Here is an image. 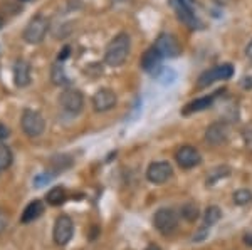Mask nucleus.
Here are the masks:
<instances>
[{
  "label": "nucleus",
  "mask_w": 252,
  "mask_h": 250,
  "mask_svg": "<svg viewBox=\"0 0 252 250\" xmlns=\"http://www.w3.org/2000/svg\"><path fill=\"white\" fill-rule=\"evenodd\" d=\"M155 49L160 52L161 57H178L182 52L178 39L173 34H168V32L158 35L155 40Z\"/></svg>",
  "instance_id": "obj_6"
},
{
  "label": "nucleus",
  "mask_w": 252,
  "mask_h": 250,
  "mask_svg": "<svg viewBox=\"0 0 252 250\" xmlns=\"http://www.w3.org/2000/svg\"><path fill=\"white\" fill-rule=\"evenodd\" d=\"M155 78L160 81L161 84H172L173 81L177 79V74H175V71L172 69H163V67H161V71L158 72Z\"/></svg>",
  "instance_id": "obj_25"
},
{
  "label": "nucleus",
  "mask_w": 252,
  "mask_h": 250,
  "mask_svg": "<svg viewBox=\"0 0 252 250\" xmlns=\"http://www.w3.org/2000/svg\"><path fill=\"white\" fill-rule=\"evenodd\" d=\"M244 242H246V245L252 247V232L251 233H246V235H244Z\"/></svg>",
  "instance_id": "obj_35"
},
{
  "label": "nucleus",
  "mask_w": 252,
  "mask_h": 250,
  "mask_svg": "<svg viewBox=\"0 0 252 250\" xmlns=\"http://www.w3.org/2000/svg\"><path fill=\"white\" fill-rule=\"evenodd\" d=\"M14 83L17 87H26L31 83V67L26 60H17L14 66Z\"/></svg>",
  "instance_id": "obj_14"
},
{
  "label": "nucleus",
  "mask_w": 252,
  "mask_h": 250,
  "mask_svg": "<svg viewBox=\"0 0 252 250\" xmlns=\"http://www.w3.org/2000/svg\"><path fill=\"white\" fill-rule=\"evenodd\" d=\"M230 175V168L229 167H225V165H222V167H217V168H214L212 171L209 173V176H207V187H212V185L217 183L219 180H222V178H227V176Z\"/></svg>",
  "instance_id": "obj_20"
},
{
  "label": "nucleus",
  "mask_w": 252,
  "mask_h": 250,
  "mask_svg": "<svg viewBox=\"0 0 252 250\" xmlns=\"http://www.w3.org/2000/svg\"><path fill=\"white\" fill-rule=\"evenodd\" d=\"M230 136V126L225 121H217V123L210 124L205 131V141L212 146H220L229 141Z\"/></svg>",
  "instance_id": "obj_9"
},
{
  "label": "nucleus",
  "mask_w": 252,
  "mask_h": 250,
  "mask_svg": "<svg viewBox=\"0 0 252 250\" xmlns=\"http://www.w3.org/2000/svg\"><path fill=\"white\" fill-rule=\"evenodd\" d=\"M51 178H52V176H47V173H42V175H39L37 178H35L34 183L37 185V187H42V185L49 183V181H51Z\"/></svg>",
  "instance_id": "obj_28"
},
{
  "label": "nucleus",
  "mask_w": 252,
  "mask_h": 250,
  "mask_svg": "<svg viewBox=\"0 0 252 250\" xmlns=\"http://www.w3.org/2000/svg\"><path fill=\"white\" fill-rule=\"evenodd\" d=\"M175 161H177L180 168L190 170V168H195L202 163V155L197 148L187 144V146H180L175 151Z\"/></svg>",
  "instance_id": "obj_8"
},
{
  "label": "nucleus",
  "mask_w": 252,
  "mask_h": 250,
  "mask_svg": "<svg viewBox=\"0 0 252 250\" xmlns=\"http://www.w3.org/2000/svg\"><path fill=\"white\" fill-rule=\"evenodd\" d=\"M5 225H7V217L3 215L2 212H0V232H2L3 228H5Z\"/></svg>",
  "instance_id": "obj_33"
},
{
  "label": "nucleus",
  "mask_w": 252,
  "mask_h": 250,
  "mask_svg": "<svg viewBox=\"0 0 252 250\" xmlns=\"http://www.w3.org/2000/svg\"><path fill=\"white\" fill-rule=\"evenodd\" d=\"M153 225L161 235H172L178 227V213L173 208H158L153 215Z\"/></svg>",
  "instance_id": "obj_2"
},
{
  "label": "nucleus",
  "mask_w": 252,
  "mask_h": 250,
  "mask_svg": "<svg viewBox=\"0 0 252 250\" xmlns=\"http://www.w3.org/2000/svg\"><path fill=\"white\" fill-rule=\"evenodd\" d=\"M12 165V151L0 141V170H7Z\"/></svg>",
  "instance_id": "obj_24"
},
{
  "label": "nucleus",
  "mask_w": 252,
  "mask_h": 250,
  "mask_svg": "<svg viewBox=\"0 0 252 250\" xmlns=\"http://www.w3.org/2000/svg\"><path fill=\"white\" fill-rule=\"evenodd\" d=\"M246 56H247V59H249L251 62H252V40L249 42V46L246 47Z\"/></svg>",
  "instance_id": "obj_34"
},
{
  "label": "nucleus",
  "mask_w": 252,
  "mask_h": 250,
  "mask_svg": "<svg viewBox=\"0 0 252 250\" xmlns=\"http://www.w3.org/2000/svg\"><path fill=\"white\" fill-rule=\"evenodd\" d=\"M69 52H71V49H69V46H64V47H63V51L59 52L58 59H59V60H66V59L69 57Z\"/></svg>",
  "instance_id": "obj_29"
},
{
  "label": "nucleus",
  "mask_w": 252,
  "mask_h": 250,
  "mask_svg": "<svg viewBox=\"0 0 252 250\" xmlns=\"http://www.w3.org/2000/svg\"><path fill=\"white\" fill-rule=\"evenodd\" d=\"M178 3L184 5L185 9H189V10H193V7H195V0H178Z\"/></svg>",
  "instance_id": "obj_30"
},
{
  "label": "nucleus",
  "mask_w": 252,
  "mask_h": 250,
  "mask_svg": "<svg viewBox=\"0 0 252 250\" xmlns=\"http://www.w3.org/2000/svg\"><path fill=\"white\" fill-rule=\"evenodd\" d=\"M217 94H219V92L190 101V103L184 108V111H182V112H184V114H192V112H198V111L209 110V108H212V104H214V101H215V96H217Z\"/></svg>",
  "instance_id": "obj_15"
},
{
  "label": "nucleus",
  "mask_w": 252,
  "mask_h": 250,
  "mask_svg": "<svg viewBox=\"0 0 252 250\" xmlns=\"http://www.w3.org/2000/svg\"><path fill=\"white\" fill-rule=\"evenodd\" d=\"M49 29V22L46 17L42 15H37L27 24L26 30H24V40L27 44H39L40 40L44 39L46 32Z\"/></svg>",
  "instance_id": "obj_5"
},
{
  "label": "nucleus",
  "mask_w": 252,
  "mask_h": 250,
  "mask_svg": "<svg viewBox=\"0 0 252 250\" xmlns=\"http://www.w3.org/2000/svg\"><path fill=\"white\" fill-rule=\"evenodd\" d=\"M64 200H66V190L64 187H54L47 192L46 195V201L52 207H58V205H63Z\"/></svg>",
  "instance_id": "obj_19"
},
{
  "label": "nucleus",
  "mask_w": 252,
  "mask_h": 250,
  "mask_svg": "<svg viewBox=\"0 0 252 250\" xmlns=\"http://www.w3.org/2000/svg\"><path fill=\"white\" fill-rule=\"evenodd\" d=\"M241 84H242L244 89H252V76H246Z\"/></svg>",
  "instance_id": "obj_31"
},
{
  "label": "nucleus",
  "mask_w": 252,
  "mask_h": 250,
  "mask_svg": "<svg viewBox=\"0 0 252 250\" xmlns=\"http://www.w3.org/2000/svg\"><path fill=\"white\" fill-rule=\"evenodd\" d=\"M173 176V168L168 161H155L146 170V180L153 185H163Z\"/></svg>",
  "instance_id": "obj_7"
},
{
  "label": "nucleus",
  "mask_w": 252,
  "mask_h": 250,
  "mask_svg": "<svg viewBox=\"0 0 252 250\" xmlns=\"http://www.w3.org/2000/svg\"><path fill=\"white\" fill-rule=\"evenodd\" d=\"M9 135H10L9 128H7V126H3V124H0V141H2V139H5V138H9Z\"/></svg>",
  "instance_id": "obj_32"
},
{
  "label": "nucleus",
  "mask_w": 252,
  "mask_h": 250,
  "mask_svg": "<svg viewBox=\"0 0 252 250\" xmlns=\"http://www.w3.org/2000/svg\"><path fill=\"white\" fill-rule=\"evenodd\" d=\"M180 215H182V219L193 223V222H197L198 217H200V208H198V205L195 203V201H187L184 207H182Z\"/></svg>",
  "instance_id": "obj_18"
},
{
  "label": "nucleus",
  "mask_w": 252,
  "mask_h": 250,
  "mask_svg": "<svg viewBox=\"0 0 252 250\" xmlns=\"http://www.w3.org/2000/svg\"><path fill=\"white\" fill-rule=\"evenodd\" d=\"M161 54L155 49V46L150 47L148 51L143 54V57H141V69L145 72H148V74L152 76H157L158 72L161 71Z\"/></svg>",
  "instance_id": "obj_13"
},
{
  "label": "nucleus",
  "mask_w": 252,
  "mask_h": 250,
  "mask_svg": "<svg viewBox=\"0 0 252 250\" xmlns=\"http://www.w3.org/2000/svg\"><path fill=\"white\" fill-rule=\"evenodd\" d=\"M20 124H22V131L27 136H31V138H37L46 130V121H44V118L37 111H32V110H26L22 112Z\"/></svg>",
  "instance_id": "obj_3"
},
{
  "label": "nucleus",
  "mask_w": 252,
  "mask_h": 250,
  "mask_svg": "<svg viewBox=\"0 0 252 250\" xmlns=\"http://www.w3.org/2000/svg\"><path fill=\"white\" fill-rule=\"evenodd\" d=\"M116 94L115 91H111L109 87H101L99 91H96V94L93 96V108L97 112H106L116 106Z\"/></svg>",
  "instance_id": "obj_12"
},
{
  "label": "nucleus",
  "mask_w": 252,
  "mask_h": 250,
  "mask_svg": "<svg viewBox=\"0 0 252 250\" xmlns=\"http://www.w3.org/2000/svg\"><path fill=\"white\" fill-rule=\"evenodd\" d=\"M177 12H178V19H180L187 27H190V29H197V27L200 26L197 17H195L193 10H189V9H185L184 5L177 3Z\"/></svg>",
  "instance_id": "obj_17"
},
{
  "label": "nucleus",
  "mask_w": 252,
  "mask_h": 250,
  "mask_svg": "<svg viewBox=\"0 0 252 250\" xmlns=\"http://www.w3.org/2000/svg\"><path fill=\"white\" fill-rule=\"evenodd\" d=\"M220 217H222V210L219 207H215V205H212L204 213V225L205 227H212L214 223H217L220 220Z\"/></svg>",
  "instance_id": "obj_21"
},
{
  "label": "nucleus",
  "mask_w": 252,
  "mask_h": 250,
  "mask_svg": "<svg viewBox=\"0 0 252 250\" xmlns=\"http://www.w3.org/2000/svg\"><path fill=\"white\" fill-rule=\"evenodd\" d=\"M242 138H244V143H246V148L249 151H252V123H249L246 128H244Z\"/></svg>",
  "instance_id": "obj_26"
},
{
  "label": "nucleus",
  "mask_w": 252,
  "mask_h": 250,
  "mask_svg": "<svg viewBox=\"0 0 252 250\" xmlns=\"http://www.w3.org/2000/svg\"><path fill=\"white\" fill-rule=\"evenodd\" d=\"M51 81H52V84H54V86H64V84H67V76H66V72H64L63 66H59V64L52 66Z\"/></svg>",
  "instance_id": "obj_22"
},
{
  "label": "nucleus",
  "mask_w": 252,
  "mask_h": 250,
  "mask_svg": "<svg viewBox=\"0 0 252 250\" xmlns=\"http://www.w3.org/2000/svg\"><path fill=\"white\" fill-rule=\"evenodd\" d=\"M2 26H3V19L0 17V27H2Z\"/></svg>",
  "instance_id": "obj_37"
},
{
  "label": "nucleus",
  "mask_w": 252,
  "mask_h": 250,
  "mask_svg": "<svg viewBox=\"0 0 252 250\" xmlns=\"http://www.w3.org/2000/svg\"><path fill=\"white\" fill-rule=\"evenodd\" d=\"M59 103L63 106V110L69 112V114H79L81 110L84 106V98L83 92L78 89H67L61 94Z\"/></svg>",
  "instance_id": "obj_11"
},
{
  "label": "nucleus",
  "mask_w": 252,
  "mask_h": 250,
  "mask_svg": "<svg viewBox=\"0 0 252 250\" xmlns=\"http://www.w3.org/2000/svg\"><path fill=\"white\" fill-rule=\"evenodd\" d=\"M22 2H27V0H22Z\"/></svg>",
  "instance_id": "obj_38"
},
{
  "label": "nucleus",
  "mask_w": 252,
  "mask_h": 250,
  "mask_svg": "<svg viewBox=\"0 0 252 250\" xmlns=\"http://www.w3.org/2000/svg\"><path fill=\"white\" fill-rule=\"evenodd\" d=\"M145 250H161L160 247H158V245H155V244H152V245H148V247H146Z\"/></svg>",
  "instance_id": "obj_36"
},
{
  "label": "nucleus",
  "mask_w": 252,
  "mask_h": 250,
  "mask_svg": "<svg viewBox=\"0 0 252 250\" xmlns=\"http://www.w3.org/2000/svg\"><path fill=\"white\" fill-rule=\"evenodd\" d=\"M232 198L235 205H247L252 201V192L247 190V188H239L232 195Z\"/></svg>",
  "instance_id": "obj_23"
},
{
  "label": "nucleus",
  "mask_w": 252,
  "mask_h": 250,
  "mask_svg": "<svg viewBox=\"0 0 252 250\" xmlns=\"http://www.w3.org/2000/svg\"><path fill=\"white\" fill-rule=\"evenodd\" d=\"M74 235V223H72L71 217L61 215L54 223V230H52V237L58 245H66Z\"/></svg>",
  "instance_id": "obj_10"
},
{
  "label": "nucleus",
  "mask_w": 252,
  "mask_h": 250,
  "mask_svg": "<svg viewBox=\"0 0 252 250\" xmlns=\"http://www.w3.org/2000/svg\"><path fill=\"white\" fill-rule=\"evenodd\" d=\"M232 74H234V67L230 66V64H220V66H215L212 69L202 72V74L198 76L197 86L200 87V89H204V87H209L210 84H214L215 81L230 79Z\"/></svg>",
  "instance_id": "obj_4"
},
{
  "label": "nucleus",
  "mask_w": 252,
  "mask_h": 250,
  "mask_svg": "<svg viewBox=\"0 0 252 250\" xmlns=\"http://www.w3.org/2000/svg\"><path fill=\"white\" fill-rule=\"evenodd\" d=\"M129 51H131V39L128 34L121 32L109 40L106 49H104V62L111 67L123 66L129 56Z\"/></svg>",
  "instance_id": "obj_1"
},
{
  "label": "nucleus",
  "mask_w": 252,
  "mask_h": 250,
  "mask_svg": "<svg viewBox=\"0 0 252 250\" xmlns=\"http://www.w3.org/2000/svg\"><path fill=\"white\" fill-rule=\"evenodd\" d=\"M44 212V203L40 200H32L22 212V217H20V222L22 223H31V222L37 220Z\"/></svg>",
  "instance_id": "obj_16"
},
{
  "label": "nucleus",
  "mask_w": 252,
  "mask_h": 250,
  "mask_svg": "<svg viewBox=\"0 0 252 250\" xmlns=\"http://www.w3.org/2000/svg\"><path fill=\"white\" fill-rule=\"evenodd\" d=\"M209 228L210 227H205V225H202L200 228L197 230V233L193 235V242H202V240H205L207 239V235H209Z\"/></svg>",
  "instance_id": "obj_27"
}]
</instances>
